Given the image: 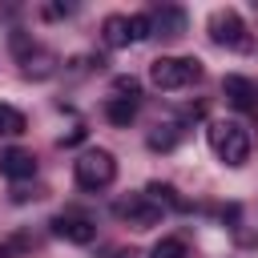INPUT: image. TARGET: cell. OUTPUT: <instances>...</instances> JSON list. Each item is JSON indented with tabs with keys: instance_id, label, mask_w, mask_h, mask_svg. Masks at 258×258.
Instances as JSON below:
<instances>
[{
	"instance_id": "6da1fadb",
	"label": "cell",
	"mask_w": 258,
	"mask_h": 258,
	"mask_svg": "<svg viewBox=\"0 0 258 258\" xmlns=\"http://www.w3.org/2000/svg\"><path fill=\"white\" fill-rule=\"evenodd\" d=\"M206 137H210V149H214L226 165H242V161L250 157V133H246L242 121H210Z\"/></svg>"
},
{
	"instance_id": "7a4b0ae2",
	"label": "cell",
	"mask_w": 258,
	"mask_h": 258,
	"mask_svg": "<svg viewBox=\"0 0 258 258\" xmlns=\"http://www.w3.org/2000/svg\"><path fill=\"white\" fill-rule=\"evenodd\" d=\"M198 77H202V60L198 56H157L149 64V81L157 89H165V93H177V89L194 85Z\"/></svg>"
},
{
	"instance_id": "3957f363",
	"label": "cell",
	"mask_w": 258,
	"mask_h": 258,
	"mask_svg": "<svg viewBox=\"0 0 258 258\" xmlns=\"http://www.w3.org/2000/svg\"><path fill=\"white\" fill-rule=\"evenodd\" d=\"M73 173H77V185L81 189H105L117 177V161H113L109 149H85L73 161Z\"/></svg>"
},
{
	"instance_id": "277c9868",
	"label": "cell",
	"mask_w": 258,
	"mask_h": 258,
	"mask_svg": "<svg viewBox=\"0 0 258 258\" xmlns=\"http://www.w3.org/2000/svg\"><path fill=\"white\" fill-rule=\"evenodd\" d=\"M210 36H214V44H226V48H250V36H246V24H242V16H238V8H218L214 16H210Z\"/></svg>"
},
{
	"instance_id": "5b68a950",
	"label": "cell",
	"mask_w": 258,
	"mask_h": 258,
	"mask_svg": "<svg viewBox=\"0 0 258 258\" xmlns=\"http://www.w3.org/2000/svg\"><path fill=\"white\" fill-rule=\"evenodd\" d=\"M113 214H117L121 222L137 226V230H149V226H157V222H161V206H153L145 194H133V198L117 202V206H113Z\"/></svg>"
},
{
	"instance_id": "8992f818",
	"label": "cell",
	"mask_w": 258,
	"mask_h": 258,
	"mask_svg": "<svg viewBox=\"0 0 258 258\" xmlns=\"http://www.w3.org/2000/svg\"><path fill=\"white\" fill-rule=\"evenodd\" d=\"M48 226H52L56 238H64V242H73V246H89V242L97 238V226H93L89 218H81V214H56Z\"/></svg>"
},
{
	"instance_id": "52a82bcc",
	"label": "cell",
	"mask_w": 258,
	"mask_h": 258,
	"mask_svg": "<svg viewBox=\"0 0 258 258\" xmlns=\"http://www.w3.org/2000/svg\"><path fill=\"white\" fill-rule=\"evenodd\" d=\"M222 93H226V101H230L234 109H242V113H254V109H258V81H250V77H242V73H230V77L222 81Z\"/></svg>"
},
{
	"instance_id": "ba28073f",
	"label": "cell",
	"mask_w": 258,
	"mask_h": 258,
	"mask_svg": "<svg viewBox=\"0 0 258 258\" xmlns=\"http://www.w3.org/2000/svg\"><path fill=\"white\" fill-rule=\"evenodd\" d=\"M0 173H4L8 181H24V177L36 173V161H32L28 149H4V153H0Z\"/></svg>"
},
{
	"instance_id": "9c48e42d",
	"label": "cell",
	"mask_w": 258,
	"mask_h": 258,
	"mask_svg": "<svg viewBox=\"0 0 258 258\" xmlns=\"http://www.w3.org/2000/svg\"><path fill=\"white\" fill-rule=\"evenodd\" d=\"M149 28H157L161 36H181V32H185V12L165 4L161 12H153V16H149Z\"/></svg>"
},
{
	"instance_id": "30bf717a",
	"label": "cell",
	"mask_w": 258,
	"mask_h": 258,
	"mask_svg": "<svg viewBox=\"0 0 258 258\" xmlns=\"http://www.w3.org/2000/svg\"><path fill=\"white\" fill-rule=\"evenodd\" d=\"M101 32H105V44L109 48H125L129 44V16H105Z\"/></svg>"
},
{
	"instance_id": "8fae6325",
	"label": "cell",
	"mask_w": 258,
	"mask_h": 258,
	"mask_svg": "<svg viewBox=\"0 0 258 258\" xmlns=\"http://www.w3.org/2000/svg\"><path fill=\"white\" fill-rule=\"evenodd\" d=\"M24 129H28L24 113H20V109H12V105H0V137H20Z\"/></svg>"
},
{
	"instance_id": "7c38bea8",
	"label": "cell",
	"mask_w": 258,
	"mask_h": 258,
	"mask_svg": "<svg viewBox=\"0 0 258 258\" xmlns=\"http://www.w3.org/2000/svg\"><path fill=\"white\" fill-rule=\"evenodd\" d=\"M105 117H109L113 125H129V121L137 117V101H121V97H113V101L105 105Z\"/></svg>"
},
{
	"instance_id": "4fadbf2b",
	"label": "cell",
	"mask_w": 258,
	"mask_h": 258,
	"mask_svg": "<svg viewBox=\"0 0 258 258\" xmlns=\"http://www.w3.org/2000/svg\"><path fill=\"white\" fill-rule=\"evenodd\" d=\"M149 258H189V246H185L181 238H161V242L149 250Z\"/></svg>"
},
{
	"instance_id": "5bb4252c",
	"label": "cell",
	"mask_w": 258,
	"mask_h": 258,
	"mask_svg": "<svg viewBox=\"0 0 258 258\" xmlns=\"http://www.w3.org/2000/svg\"><path fill=\"white\" fill-rule=\"evenodd\" d=\"M177 137H181V129H177V125H157V129L149 133V149H173V145H177Z\"/></svg>"
},
{
	"instance_id": "9a60e30c",
	"label": "cell",
	"mask_w": 258,
	"mask_h": 258,
	"mask_svg": "<svg viewBox=\"0 0 258 258\" xmlns=\"http://www.w3.org/2000/svg\"><path fill=\"white\" fill-rule=\"evenodd\" d=\"M153 36V28H149V16H129V44H141V40H149Z\"/></svg>"
},
{
	"instance_id": "2e32d148",
	"label": "cell",
	"mask_w": 258,
	"mask_h": 258,
	"mask_svg": "<svg viewBox=\"0 0 258 258\" xmlns=\"http://www.w3.org/2000/svg\"><path fill=\"white\" fill-rule=\"evenodd\" d=\"M113 93H117L121 101H137V93H141V85H137L133 77H117V81H113Z\"/></svg>"
},
{
	"instance_id": "e0dca14e",
	"label": "cell",
	"mask_w": 258,
	"mask_h": 258,
	"mask_svg": "<svg viewBox=\"0 0 258 258\" xmlns=\"http://www.w3.org/2000/svg\"><path fill=\"white\" fill-rule=\"evenodd\" d=\"M81 141H85V129H73L69 137H60V145H81Z\"/></svg>"
},
{
	"instance_id": "ac0fdd59",
	"label": "cell",
	"mask_w": 258,
	"mask_h": 258,
	"mask_svg": "<svg viewBox=\"0 0 258 258\" xmlns=\"http://www.w3.org/2000/svg\"><path fill=\"white\" fill-rule=\"evenodd\" d=\"M0 258H8V250H4V246H0Z\"/></svg>"
}]
</instances>
